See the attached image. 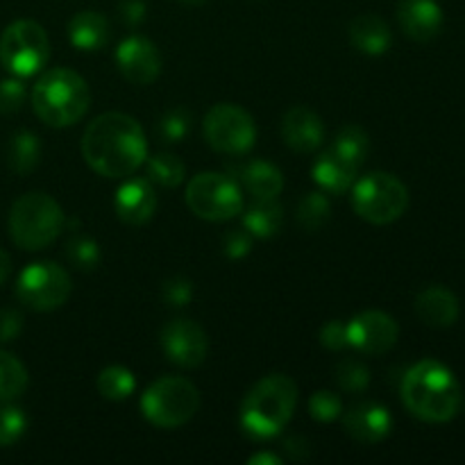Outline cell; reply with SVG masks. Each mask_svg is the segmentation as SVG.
Instances as JSON below:
<instances>
[{"label": "cell", "mask_w": 465, "mask_h": 465, "mask_svg": "<svg viewBox=\"0 0 465 465\" xmlns=\"http://www.w3.org/2000/svg\"><path fill=\"white\" fill-rule=\"evenodd\" d=\"M82 157L98 175L112 180L130 177L148 159L143 127L127 114H103L84 130Z\"/></svg>", "instance_id": "6da1fadb"}, {"label": "cell", "mask_w": 465, "mask_h": 465, "mask_svg": "<svg viewBox=\"0 0 465 465\" xmlns=\"http://www.w3.org/2000/svg\"><path fill=\"white\" fill-rule=\"evenodd\" d=\"M9 275H12V259L5 250H0V284H5Z\"/></svg>", "instance_id": "ee69618b"}, {"label": "cell", "mask_w": 465, "mask_h": 465, "mask_svg": "<svg viewBox=\"0 0 465 465\" xmlns=\"http://www.w3.org/2000/svg\"><path fill=\"white\" fill-rule=\"evenodd\" d=\"M284 450L289 452V457L293 459V461H304V459H309V454H312L309 443L302 436H289V439L284 440Z\"/></svg>", "instance_id": "b9f144b4"}, {"label": "cell", "mask_w": 465, "mask_h": 465, "mask_svg": "<svg viewBox=\"0 0 465 465\" xmlns=\"http://www.w3.org/2000/svg\"><path fill=\"white\" fill-rule=\"evenodd\" d=\"M203 132L213 150L232 154V157L250 153L257 141V127H254L252 116L239 104L232 103L213 104L204 116Z\"/></svg>", "instance_id": "30bf717a"}, {"label": "cell", "mask_w": 465, "mask_h": 465, "mask_svg": "<svg viewBox=\"0 0 465 465\" xmlns=\"http://www.w3.org/2000/svg\"><path fill=\"white\" fill-rule=\"evenodd\" d=\"M64 230V212L50 195L25 193L9 212V236L23 250H44Z\"/></svg>", "instance_id": "5b68a950"}, {"label": "cell", "mask_w": 465, "mask_h": 465, "mask_svg": "<svg viewBox=\"0 0 465 465\" xmlns=\"http://www.w3.org/2000/svg\"><path fill=\"white\" fill-rule=\"evenodd\" d=\"M236 175L252 198H277L284 189V175H282L280 168L271 162H263V159L245 163L236 171Z\"/></svg>", "instance_id": "603a6c76"}, {"label": "cell", "mask_w": 465, "mask_h": 465, "mask_svg": "<svg viewBox=\"0 0 465 465\" xmlns=\"http://www.w3.org/2000/svg\"><path fill=\"white\" fill-rule=\"evenodd\" d=\"M64 257L77 271H94L100 263V248L91 236H71L64 248Z\"/></svg>", "instance_id": "4dcf8cb0"}, {"label": "cell", "mask_w": 465, "mask_h": 465, "mask_svg": "<svg viewBox=\"0 0 465 465\" xmlns=\"http://www.w3.org/2000/svg\"><path fill=\"white\" fill-rule=\"evenodd\" d=\"M336 384L350 395L363 393L368 384H371V372L357 359H343L339 368H336Z\"/></svg>", "instance_id": "d6a6232c"}, {"label": "cell", "mask_w": 465, "mask_h": 465, "mask_svg": "<svg viewBox=\"0 0 465 465\" xmlns=\"http://www.w3.org/2000/svg\"><path fill=\"white\" fill-rule=\"evenodd\" d=\"M182 3H186V5H203V3H207V0H182Z\"/></svg>", "instance_id": "f6af8a7d"}, {"label": "cell", "mask_w": 465, "mask_h": 465, "mask_svg": "<svg viewBox=\"0 0 465 465\" xmlns=\"http://www.w3.org/2000/svg\"><path fill=\"white\" fill-rule=\"evenodd\" d=\"M50 57V39L36 21H14L0 36V64L14 77H30L45 66Z\"/></svg>", "instance_id": "9c48e42d"}, {"label": "cell", "mask_w": 465, "mask_h": 465, "mask_svg": "<svg viewBox=\"0 0 465 465\" xmlns=\"http://www.w3.org/2000/svg\"><path fill=\"white\" fill-rule=\"evenodd\" d=\"M248 463L250 465H268V463L280 465L282 459L275 457V454H271V452H259V454H254V457H250Z\"/></svg>", "instance_id": "7bdbcfd3"}, {"label": "cell", "mask_w": 465, "mask_h": 465, "mask_svg": "<svg viewBox=\"0 0 465 465\" xmlns=\"http://www.w3.org/2000/svg\"><path fill=\"white\" fill-rule=\"evenodd\" d=\"M16 295L25 307L35 312H53L62 307L71 295V277L59 263H30L18 275Z\"/></svg>", "instance_id": "8fae6325"}, {"label": "cell", "mask_w": 465, "mask_h": 465, "mask_svg": "<svg viewBox=\"0 0 465 465\" xmlns=\"http://www.w3.org/2000/svg\"><path fill=\"white\" fill-rule=\"evenodd\" d=\"M298 407V386L289 375H268L245 395L241 407V427L257 440L280 434Z\"/></svg>", "instance_id": "3957f363"}, {"label": "cell", "mask_w": 465, "mask_h": 465, "mask_svg": "<svg viewBox=\"0 0 465 465\" xmlns=\"http://www.w3.org/2000/svg\"><path fill=\"white\" fill-rule=\"evenodd\" d=\"M41 162V143L35 132L21 130L9 139L7 163L18 175H27L35 171Z\"/></svg>", "instance_id": "d4e9b609"}, {"label": "cell", "mask_w": 465, "mask_h": 465, "mask_svg": "<svg viewBox=\"0 0 465 465\" xmlns=\"http://www.w3.org/2000/svg\"><path fill=\"white\" fill-rule=\"evenodd\" d=\"M312 173L313 182H316L325 193H345V191L352 189V184L357 182L359 163H354L352 159L341 154L339 150L331 145L330 150H325V153L316 159Z\"/></svg>", "instance_id": "d6986e66"}, {"label": "cell", "mask_w": 465, "mask_h": 465, "mask_svg": "<svg viewBox=\"0 0 465 465\" xmlns=\"http://www.w3.org/2000/svg\"><path fill=\"white\" fill-rule=\"evenodd\" d=\"M400 336L398 322L384 312H363L348 322L350 348L359 350L366 357H381L395 348Z\"/></svg>", "instance_id": "4fadbf2b"}, {"label": "cell", "mask_w": 465, "mask_h": 465, "mask_svg": "<svg viewBox=\"0 0 465 465\" xmlns=\"http://www.w3.org/2000/svg\"><path fill=\"white\" fill-rule=\"evenodd\" d=\"M416 313L425 325L450 327L459 318V300L443 286H430L416 298Z\"/></svg>", "instance_id": "ffe728a7"}, {"label": "cell", "mask_w": 465, "mask_h": 465, "mask_svg": "<svg viewBox=\"0 0 465 465\" xmlns=\"http://www.w3.org/2000/svg\"><path fill=\"white\" fill-rule=\"evenodd\" d=\"M284 209L277 198H254V204L243 213V227L254 239H272L280 234Z\"/></svg>", "instance_id": "cb8c5ba5"}, {"label": "cell", "mask_w": 465, "mask_h": 465, "mask_svg": "<svg viewBox=\"0 0 465 465\" xmlns=\"http://www.w3.org/2000/svg\"><path fill=\"white\" fill-rule=\"evenodd\" d=\"M352 207L371 225H391L409 207V189L384 171L368 173L352 184Z\"/></svg>", "instance_id": "52a82bcc"}, {"label": "cell", "mask_w": 465, "mask_h": 465, "mask_svg": "<svg viewBox=\"0 0 465 465\" xmlns=\"http://www.w3.org/2000/svg\"><path fill=\"white\" fill-rule=\"evenodd\" d=\"M334 148L339 150L341 154H345L348 159H352L354 163L361 166L366 162L368 153H371V139H368L366 130L359 125H345L343 130L336 134Z\"/></svg>", "instance_id": "f546056e"}, {"label": "cell", "mask_w": 465, "mask_h": 465, "mask_svg": "<svg viewBox=\"0 0 465 465\" xmlns=\"http://www.w3.org/2000/svg\"><path fill=\"white\" fill-rule=\"evenodd\" d=\"M68 39L77 50H86L94 53L100 50L109 39V23L103 14L94 12V9H84L77 12L75 16L68 21Z\"/></svg>", "instance_id": "7402d4cb"}, {"label": "cell", "mask_w": 465, "mask_h": 465, "mask_svg": "<svg viewBox=\"0 0 465 465\" xmlns=\"http://www.w3.org/2000/svg\"><path fill=\"white\" fill-rule=\"evenodd\" d=\"M157 132L166 143H180L191 132V114L184 107H173L159 118Z\"/></svg>", "instance_id": "836d02e7"}, {"label": "cell", "mask_w": 465, "mask_h": 465, "mask_svg": "<svg viewBox=\"0 0 465 465\" xmlns=\"http://www.w3.org/2000/svg\"><path fill=\"white\" fill-rule=\"evenodd\" d=\"M331 216V204L322 191H312L298 204V225L307 232H318L327 225Z\"/></svg>", "instance_id": "83f0119b"}, {"label": "cell", "mask_w": 465, "mask_h": 465, "mask_svg": "<svg viewBox=\"0 0 465 465\" xmlns=\"http://www.w3.org/2000/svg\"><path fill=\"white\" fill-rule=\"evenodd\" d=\"M343 425L345 431H348L357 443L375 445L391 434L393 418H391L389 409L381 407V404L363 402L354 404V407L345 413Z\"/></svg>", "instance_id": "ac0fdd59"}, {"label": "cell", "mask_w": 465, "mask_h": 465, "mask_svg": "<svg viewBox=\"0 0 465 465\" xmlns=\"http://www.w3.org/2000/svg\"><path fill=\"white\" fill-rule=\"evenodd\" d=\"M145 171H148V180L163 189H175L184 182L186 175L184 162L173 153H159L145 159Z\"/></svg>", "instance_id": "484cf974"}, {"label": "cell", "mask_w": 465, "mask_h": 465, "mask_svg": "<svg viewBox=\"0 0 465 465\" xmlns=\"http://www.w3.org/2000/svg\"><path fill=\"white\" fill-rule=\"evenodd\" d=\"M27 430V418L23 409L0 400V448L18 443Z\"/></svg>", "instance_id": "1f68e13d"}, {"label": "cell", "mask_w": 465, "mask_h": 465, "mask_svg": "<svg viewBox=\"0 0 465 465\" xmlns=\"http://www.w3.org/2000/svg\"><path fill=\"white\" fill-rule=\"evenodd\" d=\"M443 9L436 0H402L398 7L400 27L418 44L436 39L443 30Z\"/></svg>", "instance_id": "2e32d148"}, {"label": "cell", "mask_w": 465, "mask_h": 465, "mask_svg": "<svg viewBox=\"0 0 465 465\" xmlns=\"http://www.w3.org/2000/svg\"><path fill=\"white\" fill-rule=\"evenodd\" d=\"M134 389H136L134 375L123 366H109L98 375L100 395L107 400H114V402L127 400L132 393H134Z\"/></svg>", "instance_id": "f1b7e54d"}, {"label": "cell", "mask_w": 465, "mask_h": 465, "mask_svg": "<svg viewBox=\"0 0 465 465\" xmlns=\"http://www.w3.org/2000/svg\"><path fill=\"white\" fill-rule=\"evenodd\" d=\"M321 343L331 352H341V350L350 348L348 341V325L341 321H330L321 330Z\"/></svg>", "instance_id": "f35d334b"}, {"label": "cell", "mask_w": 465, "mask_h": 465, "mask_svg": "<svg viewBox=\"0 0 465 465\" xmlns=\"http://www.w3.org/2000/svg\"><path fill=\"white\" fill-rule=\"evenodd\" d=\"M193 298V284L186 277H171L162 286V300L168 307H186Z\"/></svg>", "instance_id": "8d00e7d4"}, {"label": "cell", "mask_w": 465, "mask_h": 465, "mask_svg": "<svg viewBox=\"0 0 465 465\" xmlns=\"http://www.w3.org/2000/svg\"><path fill=\"white\" fill-rule=\"evenodd\" d=\"M25 103V86L21 77L0 80V114H14Z\"/></svg>", "instance_id": "d590c367"}, {"label": "cell", "mask_w": 465, "mask_h": 465, "mask_svg": "<svg viewBox=\"0 0 465 465\" xmlns=\"http://www.w3.org/2000/svg\"><path fill=\"white\" fill-rule=\"evenodd\" d=\"M23 330V316L16 309H0V343L16 341Z\"/></svg>", "instance_id": "ab89813d"}, {"label": "cell", "mask_w": 465, "mask_h": 465, "mask_svg": "<svg viewBox=\"0 0 465 465\" xmlns=\"http://www.w3.org/2000/svg\"><path fill=\"white\" fill-rule=\"evenodd\" d=\"M391 41H393V35H391L389 23L377 14H361L350 23V44L359 53L377 57L391 48Z\"/></svg>", "instance_id": "44dd1931"}, {"label": "cell", "mask_w": 465, "mask_h": 465, "mask_svg": "<svg viewBox=\"0 0 465 465\" xmlns=\"http://www.w3.org/2000/svg\"><path fill=\"white\" fill-rule=\"evenodd\" d=\"M116 64L121 75L132 84H153L162 73V54L145 36H127L116 48Z\"/></svg>", "instance_id": "5bb4252c"}, {"label": "cell", "mask_w": 465, "mask_h": 465, "mask_svg": "<svg viewBox=\"0 0 465 465\" xmlns=\"http://www.w3.org/2000/svg\"><path fill=\"white\" fill-rule=\"evenodd\" d=\"M118 14L127 25H139L145 18V3L143 0H121L118 3Z\"/></svg>", "instance_id": "60d3db41"}, {"label": "cell", "mask_w": 465, "mask_h": 465, "mask_svg": "<svg viewBox=\"0 0 465 465\" xmlns=\"http://www.w3.org/2000/svg\"><path fill=\"white\" fill-rule=\"evenodd\" d=\"M159 343L168 361L180 368H195L207 359L209 341L203 327L189 318H173L159 331Z\"/></svg>", "instance_id": "7c38bea8"}, {"label": "cell", "mask_w": 465, "mask_h": 465, "mask_svg": "<svg viewBox=\"0 0 465 465\" xmlns=\"http://www.w3.org/2000/svg\"><path fill=\"white\" fill-rule=\"evenodd\" d=\"M114 207L125 225H145L157 209V193L148 177H134V180L123 182L114 198Z\"/></svg>", "instance_id": "9a60e30c"}, {"label": "cell", "mask_w": 465, "mask_h": 465, "mask_svg": "<svg viewBox=\"0 0 465 465\" xmlns=\"http://www.w3.org/2000/svg\"><path fill=\"white\" fill-rule=\"evenodd\" d=\"M27 389V371L14 354L0 350V400L12 402Z\"/></svg>", "instance_id": "4316f807"}, {"label": "cell", "mask_w": 465, "mask_h": 465, "mask_svg": "<svg viewBox=\"0 0 465 465\" xmlns=\"http://www.w3.org/2000/svg\"><path fill=\"white\" fill-rule=\"evenodd\" d=\"M200 409V393L184 377H162L145 389L141 411L150 425L175 430L186 425Z\"/></svg>", "instance_id": "8992f818"}, {"label": "cell", "mask_w": 465, "mask_h": 465, "mask_svg": "<svg viewBox=\"0 0 465 465\" xmlns=\"http://www.w3.org/2000/svg\"><path fill=\"white\" fill-rule=\"evenodd\" d=\"M282 136L284 143L298 154L316 153L325 139V125L321 116L307 107H293L286 112L282 123Z\"/></svg>", "instance_id": "e0dca14e"}, {"label": "cell", "mask_w": 465, "mask_h": 465, "mask_svg": "<svg viewBox=\"0 0 465 465\" xmlns=\"http://www.w3.org/2000/svg\"><path fill=\"white\" fill-rule=\"evenodd\" d=\"M402 402L420 420L448 422L461 407V386L448 366L425 359L404 375Z\"/></svg>", "instance_id": "7a4b0ae2"}, {"label": "cell", "mask_w": 465, "mask_h": 465, "mask_svg": "<svg viewBox=\"0 0 465 465\" xmlns=\"http://www.w3.org/2000/svg\"><path fill=\"white\" fill-rule=\"evenodd\" d=\"M186 204L203 221L225 223L243 212V191L234 177L200 173L186 186Z\"/></svg>", "instance_id": "ba28073f"}, {"label": "cell", "mask_w": 465, "mask_h": 465, "mask_svg": "<svg viewBox=\"0 0 465 465\" xmlns=\"http://www.w3.org/2000/svg\"><path fill=\"white\" fill-rule=\"evenodd\" d=\"M343 411V402L334 391H316L309 398V413L318 422H334Z\"/></svg>", "instance_id": "e575fe53"}, {"label": "cell", "mask_w": 465, "mask_h": 465, "mask_svg": "<svg viewBox=\"0 0 465 465\" xmlns=\"http://www.w3.org/2000/svg\"><path fill=\"white\" fill-rule=\"evenodd\" d=\"M252 239L254 236L245 227H236V230L225 232V236H223V252L230 259L248 257L250 250H252Z\"/></svg>", "instance_id": "74e56055"}, {"label": "cell", "mask_w": 465, "mask_h": 465, "mask_svg": "<svg viewBox=\"0 0 465 465\" xmlns=\"http://www.w3.org/2000/svg\"><path fill=\"white\" fill-rule=\"evenodd\" d=\"M91 104L89 84L71 68H53L36 80L32 89V107L50 127L75 125Z\"/></svg>", "instance_id": "277c9868"}]
</instances>
